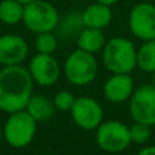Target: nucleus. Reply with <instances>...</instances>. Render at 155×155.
<instances>
[{"label": "nucleus", "mask_w": 155, "mask_h": 155, "mask_svg": "<svg viewBox=\"0 0 155 155\" xmlns=\"http://www.w3.org/2000/svg\"><path fill=\"white\" fill-rule=\"evenodd\" d=\"M34 80L23 65L2 67L0 70V110L15 113L23 110L33 97Z\"/></svg>", "instance_id": "f257e3e1"}, {"label": "nucleus", "mask_w": 155, "mask_h": 155, "mask_svg": "<svg viewBox=\"0 0 155 155\" xmlns=\"http://www.w3.org/2000/svg\"><path fill=\"white\" fill-rule=\"evenodd\" d=\"M102 61L112 74H131L137 67V49L125 37H113L102 49Z\"/></svg>", "instance_id": "f03ea898"}, {"label": "nucleus", "mask_w": 155, "mask_h": 155, "mask_svg": "<svg viewBox=\"0 0 155 155\" xmlns=\"http://www.w3.org/2000/svg\"><path fill=\"white\" fill-rule=\"evenodd\" d=\"M35 132L37 121L25 109L8 114V118L3 127V137L12 148L27 147L34 140Z\"/></svg>", "instance_id": "7ed1b4c3"}, {"label": "nucleus", "mask_w": 155, "mask_h": 155, "mask_svg": "<svg viewBox=\"0 0 155 155\" xmlns=\"http://www.w3.org/2000/svg\"><path fill=\"white\" fill-rule=\"evenodd\" d=\"M98 74V63L94 54L75 49L64 61V76L71 84L82 87L94 82Z\"/></svg>", "instance_id": "20e7f679"}, {"label": "nucleus", "mask_w": 155, "mask_h": 155, "mask_svg": "<svg viewBox=\"0 0 155 155\" xmlns=\"http://www.w3.org/2000/svg\"><path fill=\"white\" fill-rule=\"evenodd\" d=\"M59 21L60 15L57 8L46 0H35L25 5L22 23L34 34L54 31Z\"/></svg>", "instance_id": "39448f33"}, {"label": "nucleus", "mask_w": 155, "mask_h": 155, "mask_svg": "<svg viewBox=\"0 0 155 155\" xmlns=\"http://www.w3.org/2000/svg\"><path fill=\"white\" fill-rule=\"evenodd\" d=\"M95 142L99 148L106 153H121L132 143L129 127L118 120L102 121L97 128Z\"/></svg>", "instance_id": "423d86ee"}, {"label": "nucleus", "mask_w": 155, "mask_h": 155, "mask_svg": "<svg viewBox=\"0 0 155 155\" xmlns=\"http://www.w3.org/2000/svg\"><path fill=\"white\" fill-rule=\"evenodd\" d=\"M129 31L137 40H155V4L148 2H140L132 7L128 16Z\"/></svg>", "instance_id": "0eeeda50"}, {"label": "nucleus", "mask_w": 155, "mask_h": 155, "mask_svg": "<svg viewBox=\"0 0 155 155\" xmlns=\"http://www.w3.org/2000/svg\"><path fill=\"white\" fill-rule=\"evenodd\" d=\"M129 113L134 121L155 125V86L147 84L136 88L129 98Z\"/></svg>", "instance_id": "6e6552de"}, {"label": "nucleus", "mask_w": 155, "mask_h": 155, "mask_svg": "<svg viewBox=\"0 0 155 155\" xmlns=\"http://www.w3.org/2000/svg\"><path fill=\"white\" fill-rule=\"evenodd\" d=\"M70 113L74 123L84 131L97 129L104 121L101 104L91 97H78Z\"/></svg>", "instance_id": "1a4fd4ad"}, {"label": "nucleus", "mask_w": 155, "mask_h": 155, "mask_svg": "<svg viewBox=\"0 0 155 155\" xmlns=\"http://www.w3.org/2000/svg\"><path fill=\"white\" fill-rule=\"evenodd\" d=\"M27 70L34 83L42 87H51L56 84L61 75V67L53 54L35 53L30 60Z\"/></svg>", "instance_id": "9d476101"}, {"label": "nucleus", "mask_w": 155, "mask_h": 155, "mask_svg": "<svg viewBox=\"0 0 155 155\" xmlns=\"http://www.w3.org/2000/svg\"><path fill=\"white\" fill-rule=\"evenodd\" d=\"M29 54V44L18 34L0 35V65H21Z\"/></svg>", "instance_id": "9b49d317"}, {"label": "nucleus", "mask_w": 155, "mask_h": 155, "mask_svg": "<svg viewBox=\"0 0 155 155\" xmlns=\"http://www.w3.org/2000/svg\"><path fill=\"white\" fill-rule=\"evenodd\" d=\"M135 91L131 74H112L104 84V95L112 104L128 101Z\"/></svg>", "instance_id": "f8f14e48"}, {"label": "nucleus", "mask_w": 155, "mask_h": 155, "mask_svg": "<svg viewBox=\"0 0 155 155\" xmlns=\"http://www.w3.org/2000/svg\"><path fill=\"white\" fill-rule=\"evenodd\" d=\"M80 16H82V22L84 27L104 30L112 23L113 11L110 5L94 2L80 12Z\"/></svg>", "instance_id": "ddd939ff"}, {"label": "nucleus", "mask_w": 155, "mask_h": 155, "mask_svg": "<svg viewBox=\"0 0 155 155\" xmlns=\"http://www.w3.org/2000/svg\"><path fill=\"white\" fill-rule=\"evenodd\" d=\"M83 29H84V25L82 22L80 12H68L67 15L60 18L54 33L59 40H64L67 42H71V41L76 42V38L79 37Z\"/></svg>", "instance_id": "4468645a"}, {"label": "nucleus", "mask_w": 155, "mask_h": 155, "mask_svg": "<svg viewBox=\"0 0 155 155\" xmlns=\"http://www.w3.org/2000/svg\"><path fill=\"white\" fill-rule=\"evenodd\" d=\"M27 113L34 118L37 123H44L53 117L56 107H54L53 99L46 95H33L25 107Z\"/></svg>", "instance_id": "2eb2a0df"}, {"label": "nucleus", "mask_w": 155, "mask_h": 155, "mask_svg": "<svg viewBox=\"0 0 155 155\" xmlns=\"http://www.w3.org/2000/svg\"><path fill=\"white\" fill-rule=\"evenodd\" d=\"M106 41L107 40L104 34V30L84 27L80 31L79 37L76 38V45L78 49H82V51L87 52V53L95 54L98 52H102Z\"/></svg>", "instance_id": "dca6fc26"}, {"label": "nucleus", "mask_w": 155, "mask_h": 155, "mask_svg": "<svg viewBox=\"0 0 155 155\" xmlns=\"http://www.w3.org/2000/svg\"><path fill=\"white\" fill-rule=\"evenodd\" d=\"M25 5L18 0L0 2V22L7 26H15L23 21Z\"/></svg>", "instance_id": "f3484780"}, {"label": "nucleus", "mask_w": 155, "mask_h": 155, "mask_svg": "<svg viewBox=\"0 0 155 155\" xmlns=\"http://www.w3.org/2000/svg\"><path fill=\"white\" fill-rule=\"evenodd\" d=\"M137 67L143 72H155V40L146 41L137 49Z\"/></svg>", "instance_id": "a211bd4d"}, {"label": "nucleus", "mask_w": 155, "mask_h": 155, "mask_svg": "<svg viewBox=\"0 0 155 155\" xmlns=\"http://www.w3.org/2000/svg\"><path fill=\"white\" fill-rule=\"evenodd\" d=\"M34 46L37 53L53 54L59 48V38L54 31H46L35 34Z\"/></svg>", "instance_id": "6ab92c4d"}, {"label": "nucleus", "mask_w": 155, "mask_h": 155, "mask_svg": "<svg viewBox=\"0 0 155 155\" xmlns=\"http://www.w3.org/2000/svg\"><path fill=\"white\" fill-rule=\"evenodd\" d=\"M129 132H131L132 143L136 144H144L151 137V127L136 121H134V124L129 127Z\"/></svg>", "instance_id": "aec40b11"}, {"label": "nucleus", "mask_w": 155, "mask_h": 155, "mask_svg": "<svg viewBox=\"0 0 155 155\" xmlns=\"http://www.w3.org/2000/svg\"><path fill=\"white\" fill-rule=\"evenodd\" d=\"M75 99H76V97L71 91L63 90V91H59L54 95L53 104H54L56 110H60V112H71L74 104H75Z\"/></svg>", "instance_id": "412c9836"}, {"label": "nucleus", "mask_w": 155, "mask_h": 155, "mask_svg": "<svg viewBox=\"0 0 155 155\" xmlns=\"http://www.w3.org/2000/svg\"><path fill=\"white\" fill-rule=\"evenodd\" d=\"M137 155H155V146H148V147L142 148Z\"/></svg>", "instance_id": "4be33fe9"}, {"label": "nucleus", "mask_w": 155, "mask_h": 155, "mask_svg": "<svg viewBox=\"0 0 155 155\" xmlns=\"http://www.w3.org/2000/svg\"><path fill=\"white\" fill-rule=\"evenodd\" d=\"M94 2H98V3H102V4H106V5H114L116 3H118L120 0H94Z\"/></svg>", "instance_id": "5701e85b"}, {"label": "nucleus", "mask_w": 155, "mask_h": 155, "mask_svg": "<svg viewBox=\"0 0 155 155\" xmlns=\"http://www.w3.org/2000/svg\"><path fill=\"white\" fill-rule=\"evenodd\" d=\"M19 3H22L23 5H26V4H29V3H33V2H35V0H18Z\"/></svg>", "instance_id": "b1692460"}, {"label": "nucleus", "mask_w": 155, "mask_h": 155, "mask_svg": "<svg viewBox=\"0 0 155 155\" xmlns=\"http://www.w3.org/2000/svg\"><path fill=\"white\" fill-rule=\"evenodd\" d=\"M2 139H4V137H3V128L0 127V142H2Z\"/></svg>", "instance_id": "393cba45"}, {"label": "nucleus", "mask_w": 155, "mask_h": 155, "mask_svg": "<svg viewBox=\"0 0 155 155\" xmlns=\"http://www.w3.org/2000/svg\"><path fill=\"white\" fill-rule=\"evenodd\" d=\"M153 80H154V86H155V72L153 74Z\"/></svg>", "instance_id": "a878e982"}]
</instances>
